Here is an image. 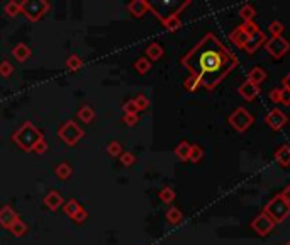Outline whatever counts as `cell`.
<instances>
[{
    "instance_id": "obj_34",
    "label": "cell",
    "mask_w": 290,
    "mask_h": 245,
    "mask_svg": "<svg viewBox=\"0 0 290 245\" xmlns=\"http://www.w3.org/2000/svg\"><path fill=\"white\" fill-rule=\"evenodd\" d=\"M239 27H241V29L245 31V33L248 34L249 38H251L253 34H256L258 31H260V27H258V24L255 22V21H245V22H243Z\"/></svg>"
},
{
    "instance_id": "obj_32",
    "label": "cell",
    "mask_w": 290,
    "mask_h": 245,
    "mask_svg": "<svg viewBox=\"0 0 290 245\" xmlns=\"http://www.w3.org/2000/svg\"><path fill=\"white\" fill-rule=\"evenodd\" d=\"M105 150H107V154H109L110 157H121V155H123V145H121L117 140H114V141H110V143L107 145Z\"/></svg>"
},
{
    "instance_id": "obj_1",
    "label": "cell",
    "mask_w": 290,
    "mask_h": 245,
    "mask_svg": "<svg viewBox=\"0 0 290 245\" xmlns=\"http://www.w3.org/2000/svg\"><path fill=\"white\" fill-rule=\"evenodd\" d=\"M182 65L200 82L202 87L212 90L238 67V58L217 40L216 34L207 33L182 58Z\"/></svg>"
},
{
    "instance_id": "obj_16",
    "label": "cell",
    "mask_w": 290,
    "mask_h": 245,
    "mask_svg": "<svg viewBox=\"0 0 290 245\" xmlns=\"http://www.w3.org/2000/svg\"><path fill=\"white\" fill-rule=\"evenodd\" d=\"M248 40H249V36L239 26L234 27V29L229 33V41H231L234 46H238V48L245 49V46H246V43H248Z\"/></svg>"
},
{
    "instance_id": "obj_21",
    "label": "cell",
    "mask_w": 290,
    "mask_h": 245,
    "mask_svg": "<svg viewBox=\"0 0 290 245\" xmlns=\"http://www.w3.org/2000/svg\"><path fill=\"white\" fill-rule=\"evenodd\" d=\"M71 174H73V169H71V165L68 162H60L58 165L55 167V176L58 177L60 180L70 179Z\"/></svg>"
},
{
    "instance_id": "obj_8",
    "label": "cell",
    "mask_w": 290,
    "mask_h": 245,
    "mask_svg": "<svg viewBox=\"0 0 290 245\" xmlns=\"http://www.w3.org/2000/svg\"><path fill=\"white\" fill-rule=\"evenodd\" d=\"M190 5V0H187V2H184L180 7H178L177 10H175L173 14H170V16H166V17H163V16H160V14H156V12H153L156 17L161 21V24L165 26V29L166 31H170V33H175V31H178L182 27V21H180V14L185 10V7H188Z\"/></svg>"
},
{
    "instance_id": "obj_48",
    "label": "cell",
    "mask_w": 290,
    "mask_h": 245,
    "mask_svg": "<svg viewBox=\"0 0 290 245\" xmlns=\"http://www.w3.org/2000/svg\"><path fill=\"white\" fill-rule=\"evenodd\" d=\"M285 245H290V240H289V242H287V244H285Z\"/></svg>"
},
{
    "instance_id": "obj_35",
    "label": "cell",
    "mask_w": 290,
    "mask_h": 245,
    "mask_svg": "<svg viewBox=\"0 0 290 245\" xmlns=\"http://www.w3.org/2000/svg\"><path fill=\"white\" fill-rule=\"evenodd\" d=\"M202 157H204V148L200 147V145H192L190 157H188V160L193 162V163H197V162L202 160Z\"/></svg>"
},
{
    "instance_id": "obj_20",
    "label": "cell",
    "mask_w": 290,
    "mask_h": 245,
    "mask_svg": "<svg viewBox=\"0 0 290 245\" xmlns=\"http://www.w3.org/2000/svg\"><path fill=\"white\" fill-rule=\"evenodd\" d=\"M77 118L80 119L82 123H92L95 119V109H92L88 104H83L80 109L77 111Z\"/></svg>"
},
{
    "instance_id": "obj_44",
    "label": "cell",
    "mask_w": 290,
    "mask_h": 245,
    "mask_svg": "<svg viewBox=\"0 0 290 245\" xmlns=\"http://www.w3.org/2000/svg\"><path fill=\"white\" fill-rule=\"evenodd\" d=\"M280 102L285 106H290V90L287 87H282V97H280Z\"/></svg>"
},
{
    "instance_id": "obj_18",
    "label": "cell",
    "mask_w": 290,
    "mask_h": 245,
    "mask_svg": "<svg viewBox=\"0 0 290 245\" xmlns=\"http://www.w3.org/2000/svg\"><path fill=\"white\" fill-rule=\"evenodd\" d=\"M275 162L280 167L290 165V145H282L275 150Z\"/></svg>"
},
{
    "instance_id": "obj_38",
    "label": "cell",
    "mask_w": 290,
    "mask_h": 245,
    "mask_svg": "<svg viewBox=\"0 0 290 245\" xmlns=\"http://www.w3.org/2000/svg\"><path fill=\"white\" fill-rule=\"evenodd\" d=\"M123 111H124V114H138L139 109H138V106H136L134 99H129V101L124 102V104H123Z\"/></svg>"
},
{
    "instance_id": "obj_33",
    "label": "cell",
    "mask_w": 290,
    "mask_h": 245,
    "mask_svg": "<svg viewBox=\"0 0 290 245\" xmlns=\"http://www.w3.org/2000/svg\"><path fill=\"white\" fill-rule=\"evenodd\" d=\"M14 75V65L9 62V60H3L0 62V77L3 79H9V77Z\"/></svg>"
},
{
    "instance_id": "obj_42",
    "label": "cell",
    "mask_w": 290,
    "mask_h": 245,
    "mask_svg": "<svg viewBox=\"0 0 290 245\" xmlns=\"http://www.w3.org/2000/svg\"><path fill=\"white\" fill-rule=\"evenodd\" d=\"M123 123H126V126H136V124L139 123V116L138 114H124Z\"/></svg>"
},
{
    "instance_id": "obj_37",
    "label": "cell",
    "mask_w": 290,
    "mask_h": 245,
    "mask_svg": "<svg viewBox=\"0 0 290 245\" xmlns=\"http://www.w3.org/2000/svg\"><path fill=\"white\" fill-rule=\"evenodd\" d=\"M121 163H123L124 167H131V165H134L136 163V155L132 154V152H123V155H121Z\"/></svg>"
},
{
    "instance_id": "obj_47",
    "label": "cell",
    "mask_w": 290,
    "mask_h": 245,
    "mask_svg": "<svg viewBox=\"0 0 290 245\" xmlns=\"http://www.w3.org/2000/svg\"><path fill=\"white\" fill-rule=\"evenodd\" d=\"M284 87H287L289 90H290V72H289V75L284 79Z\"/></svg>"
},
{
    "instance_id": "obj_14",
    "label": "cell",
    "mask_w": 290,
    "mask_h": 245,
    "mask_svg": "<svg viewBox=\"0 0 290 245\" xmlns=\"http://www.w3.org/2000/svg\"><path fill=\"white\" fill-rule=\"evenodd\" d=\"M42 203L46 204V208L49 209V211H56V209L60 208V206H63L64 204V201H63V196L58 193V191H48L46 193V196H44V200H42Z\"/></svg>"
},
{
    "instance_id": "obj_24",
    "label": "cell",
    "mask_w": 290,
    "mask_h": 245,
    "mask_svg": "<svg viewBox=\"0 0 290 245\" xmlns=\"http://www.w3.org/2000/svg\"><path fill=\"white\" fill-rule=\"evenodd\" d=\"M190 148H192V145L188 143V141H180V143L175 147V155H177L182 162H187L188 157H190Z\"/></svg>"
},
{
    "instance_id": "obj_17",
    "label": "cell",
    "mask_w": 290,
    "mask_h": 245,
    "mask_svg": "<svg viewBox=\"0 0 290 245\" xmlns=\"http://www.w3.org/2000/svg\"><path fill=\"white\" fill-rule=\"evenodd\" d=\"M267 40H268V38L265 36V33H261V31H258V33H256V34H253V36L248 40V43H246L245 51L251 55V53H255L261 45H265V43H267Z\"/></svg>"
},
{
    "instance_id": "obj_22",
    "label": "cell",
    "mask_w": 290,
    "mask_h": 245,
    "mask_svg": "<svg viewBox=\"0 0 290 245\" xmlns=\"http://www.w3.org/2000/svg\"><path fill=\"white\" fill-rule=\"evenodd\" d=\"M248 80L253 82L255 85H260L267 80V72H265L261 67H253L251 70L248 72Z\"/></svg>"
},
{
    "instance_id": "obj_10",
    "label": "cell",
    "mask_w": 290,
    "mask_h": 245,
    "mask_svg": "<svg viewBox=\"0 0 290 245\" xmlns=\"http://www.w3.org/2000/svg\"><path fill=\"white\" fill-rule=\"evenodd\" d=\"M265 123H267L271 130L278 131L289 123V118L285 112L280 111V109H271V111H268V114L265 116Z\"/></svg>"
},
{
    "instance_id": "obj_36",
    "label": "cell",
    "mask_w": 290,
    "mask_h": 245,
    "mask_svg": "<svg viewBox=\"0 0 290 245\" xmlns=\"http://www.w3.org/2000/svg\"><path fill=\"white\" fill-rule=\"evenodd\" d=\"M268 31H270L271 38H278L282 36V33H284V24L280 22V21H273V22L268 26Z\"/></svg>"
},
{
    "instance_id": "obj_11",
    "label": "cell",
    "mask_w": 290,
    "mask_h": 245,
    "mask_svg": "<svg viewBox=\"0 0 290 245\" xmlns=\"http://www.w3.org/2000/svg\"><path fill=\"white\" fill-rule=\"evenodd\" d=\"M17 220H19V215H17V211L10 204H5L0 208V226L9 230Z\"/></svg>"
},
{
    "instance_id": "obj_26",
    "label": "cell",
    "mask_w": 290,
    "mask_h": 245,
    "mask_svg": "<svg viewBox=\"0 0 290 245\" xmlns=\"http://www.w3.org/2000/svg\"><path fill=\"white\" fill-rule=\"evenodd\" d=\"M165 216H166V222L170 223V225H178V223H182V220H184L182 211L178 208H175V206H171Z\"/></svg>"
},
{
    "instance_id": "obj_4",
    "label": "cell",
    "mask_w": 290,
    "mask_h": 245,
    "mask_svg": "<svg viewBox=\"0 0 290 245\" xmlns=\"http://www.w3.org/2000/svg\"><path fill=\"white\" fill-rule=\"evenodd\" d=\"M22 14L29 22H38L49 9L51 3L48 0H22Z\"/></svg>"
},
{
    "instance_id": "obj_41",
    "label": "cell",
    "mask_w": 290,
    "mask_h": 245,
    "mask_svg": "<svg viewBox=\"0 0 290 245\" xmlns=\"http://www.w3.org/2000/svg\"><path fill=\"white\" fill-rule=\"evenodd\" d=\"M48 148H49V145H48V141H46V138H42L41 141H39L38 145L34 147V154H38V155H42V154H46L48 152Z\"/></svg>"
},
{
    "instance_id": "obj_27",
    "label": "cell",
    "mask_w": 290,
    "mask_h": 245,
    "mask_svg": "<svg viewBox=\"0 0 290 245\" xmlns=\"http://www.w3.org/2000/svg\"><path fill=\"white\" fill-rule=\"evenodd\" d=\"M134 68L139 75H146V73L149 72V68H151V62H149L146 56H141V58H138L134 62Z\"/></svg>"
},
{
    "instance_id": "obj_31",
    "label": "cell",
    "mask_w": 290,
    "mask_h": 245,
    "mask_svg": "<svg viewBox=\"0 0 290 245\" xmlns=\"http://www.w3.org/2000/svg\"><path fill=\"white\" fill-rule=\"evenodd\" d=\"M239 16L243 17V21H253L256 16V9L251 3H245V5L239 9Z\"/></svg>"
},
{
    "instance_id": "obj_19",
    "label": "cell",
    "mask_w": 290,
    "mask_h": 245,
    "mask_svg": "<svg viewBox=\"0 0 290 245\" xmlns=\"http://www.w3.org/2000/svg\"><path fill=\"white\" fill-rule=\"evenodd\" d=\"M163 55H165L163 46H161L160 43H151L145 51V56L149 60V62H158V60H161V56Z\"/></svg>"
},
{
    "instance_id": "obj_13",
    "label": "cell",
    "mask_w": 290,
    "mask_h": 245,
    "mask_svg": "<svg viewBox=\"0 0 290 245\" xmlns=\"http://www.w3.org/2000/svg\"><path fill=\"white\" fill-rule=\"evenodd\" d=\"M127 10L134 17L141 19L148 10H151V3H149L148 0H132V2L127 3Z\"/></svg>"
},
{
    "instance_id": "obj_25",
    "label": "cell",
    "mask_w": 290,
    "mask_h": 245,
    "mask_svg": "<svg viewBox=\"0 0 290 245\" xmlns=\"http://www.w3.org/2000/svg\"><path fill=\"white\" fill-rule=\"evenodd\" d=\"M3 12L9 17H17L19 14H22V3L16 2V0H10L3 5Z\"/></svg>"
},
{
    "instance_id": "obj_9",
    "label": "cell",
    "mask_w": 290,
    "mask_h": 245,
    "mask_svg": "<svg viewBox=\"0 0 290 245\" xmlns=\"http://www.w3.org/2000/svg\"><path fill=\"white\" fill-rule=\"evenodd\" d=\"M273 226H275V222L265 211H261L260 215H256L251 222V228L255 230L260 237H267L268 233L273 230Z\"/></svg>"
},
{
    "instance_id": "obj_6",
    "label": "cell",
    "mask_w": 290,
    "mask_h": 245,
    "mask_svg": "<svg viewBox=\"0 0 290 245\" xmlns=\"http://www.w3.org/2000/svg\"><path fill=\"white\" fill-rule=\"evenodd\" d=\"M228 121L236 131H238V133H245V131L248 130L253 123H255V116H253L248 109L238 108L229 114Z\"/></svg>"
},
{
    "instance_id": "obj_46",
    "label": "cell",
    "mask_w": 290,
    "mask_h": 245,
    "mask_svg": "<svg viewBox=\"0 0 290 245\" xmlns=\"http://www.w3.org/2000/svg\"><path fill=\"white\" fill-rule=\"evenodd\" d=\"M278 196H280L282 200L287 201V203L290 204V186H285L284 189L280 191V194H278Z\"/></svg>"
},
{
    "instance_id": "obj_15",
    "label": "cell",
    "mask_w": 290,
    "mask_h": 245,
    "mask_svg": "<svg viewBox=\"0 0 290 245\" xmlns=\"http://www.w3.org/2000/svg\"><path fill=\"white\" fill-rule=\"evenodd\" d=\"M12 55L19 63H24V62H27V60L31 58L32 49L26 45V43H17V45L12 48Z\"/></svg>"
},
{
    "instance_id": "obj_40",
    "label": "cell",
    "mask_w": 290,
    "mask_h": 245,
    "mask_svg": "<svg viewBox=\"0 0 290 245\" xmlns=\"http://www.w3.org/2000/svg\"><path fill=\"white\" fill-rule=\"evenodd\" d=\"M184 87L187 89L188 92H195L197 89L200 87V82L197 80V79H195V77H193V75H188V77H187V80L184 82Z\"/></svg>"
},
{
    "instance_id": "obj_43",
    "label": "cell",
    "mask_w": 290,
    "mask_h": 245,
    "mask_svg": "<svg viewBox=\"0 0 290 245\" xmlns=\"http://www.w3.org/2000/svg\"><path fill=\"white\" fill-rule=\"evenodd\" d=\"M87 218H88V213H87V209H85V208H82L80 211H78L77 215L73 216V222H75V223H83Z\"/></svg>"
},
{
    "instance_id": "obj_5",
    "label": "cell",
    "mask_w": 290,
    "mask_h": 245,
    "mask_svg": "<svg viewBox=\"0 0 290 245\" xmlns=\"http://www.w3.org/2000/svg\"><path fill=\"white\" fill-rule=\"evenodd\" d=\"M58 136L63 143L68 145V147H73V145H77L78 141L85 136V131L78 126V123H75L70 119V121L63 123L62 126L58 128Z\"/></svg>"
},
{
    "instance_id": "obj_29",
    "label": "cell",
    "mask_w": 290,
    "mask_h": 245,
    "mask_svg": "<svg viewBox=\"0 0 290 245\" xmlns=\"http://www.w3.org/2000/svg\"><path fill=\"white\" fill-rule=\"evenodd\" d=\"M66 68L70 70V72H77V70H80L82 67H83V60L80 58L78 55H70L66 58Z\"/></svg>"
},
{
    "instance_id": "obj_45",
    "label": "cell",
    "mask_w": 290,
    "mask_h": 245,
    "mask_svg": "<svg viewBox=\"0 0 290 245\" xmlns=\"http://www.w3.org/2000/svg\"><path fill=\"white\" fill-rule=\"evenodd\" d=\"M280 97H282V89H273V90L270 92L271 102H280Z\"/></svg>"
},
{
    "instance_id": "obj_12",
    "label": "cell",
    "mask_w": 290,
    "mask_h": 245,
    "mask_svg": "<svg viewBox=\"0 0 290 245\" xmlns=\"http://www.w3.org/2000/svg\"><path fill=\"white\" fill-rule=\"evenodd\" d=\"M238 94L241 95L245 101H248V102H251V101H255V99L260 95V85H255L253 82H249V80H245L241 85L238 87Z\"/></svg>"
},
{
    "instance_id": "obj_39",
    "label": "cell",
    "mask_w": 290,
    "mask_h": 245,
    "mask_svg": "<svg viewBox=\"0 0 290 245\" xmlns=\"http://www.w3.org/2000/svg\"><path fill=\"white\" fill-rule=\"evenodd\" d=\"M134 102H136V106H138L139 111H146V109L149 108V99L146 97L145 94L136 95V97H134Z\"/></svg>"
},
{
    "instance_id": "obj_3",
    "label": "cell",
    "mask_w": 290,
    "mask_h": 245,
    "mask_svg": "<svg viewBox=\"0 0 290 245\" xmlns=\"http://www.w3.org/2000/svg\"><path fill=\"white\" fill-rule=\"evenodd\" d=\"M263 211L267 213V215L275 222V225H277V223H284L290 216V204L277 194V196L271 198V200L265 204Z\"/></svg>"
},
{
    "instance_id": "obj_28",
    "label": "cell",
    "mask_w": 290,
    "mask_h": 245,
    "mask_svg": "<svg viewBox=\"0 0 290 245\" xmlns=\"http://www.w3.org/2000/svg\"><path fill=\"white\" fill-rule=\"evenodd\" d=\"M158 198L163 201L165 204H171L175 201V198H177V193H175V191L171 189L170 186H165L163 189L158 193Z\"/></svg>"
},
{
    "instance_id": "obj_2",
    "label": "cell",
    "mask_w": 290,
    "mask_h": 245,
    "mask_svg": "<svg viewBox=\"0 0 290 245\" xmlns=\"http://www.w3.org/2000/svg\"><path fill=\"white\" fill-rule=\"evenodd\" d=\"M42 138H44L42 131L38 130V128L34 126V123H31V121L22 123L19 130L12 134V141L21 148V150L26 152V154H29V152L34 150V147L42 140Z\"/></svg>"
},
{
    "instance_id": "obj_23",
    "label": "cell",
    "mask_w": 290,
    "mask_h": 245,
    "mask_svg": "<svg viewBox=\"0 0 290 245\" xmlns=\"http://www.w3.org/2000/svg\"><path fill=\"white\" fill-rule=\"evenodd\" d=\"M82 208H83V206L78 203V201L75 200V198H71V200H68L66 203L63 204V213L68 216V218H73V216L77 215V213L80 211Z\"/></svg>"
},
{
    "instance_id": "obj_30",
    "label": "cell",
    "mask_w": 290,
    "mask_h": 245,
    "mask_svg": "<svg viewBox=\"0 0 290 245\" xmlns=\"http://www.w3.org/2000/svg\"><path fill=\"white\" fill-rule=\"evenodd\" d=\"M27 230H29V228H27V225L19 218L12 226H10L9 232L12 233L14 237H22V235H26V233H27Z\"/></svg>"
},
{
    "instance_id": "obj_7",
    "label": "cell",
    "mask_w": 290,
    "mask_h": 245,
    "mask_svg": "<svg viewBox=\"0 0 290 245\" xmlns=\"http://www.w3.org/2000/svg\"><path fill=\"white\" fill-rule=\"evenodd\" d=\"M265 49L268 51V55L275 60H280L285 56V53L290 49V43L289 40H285L284 36H278V38H270L265 43Z\"/></svg>"
}]
</instances>
